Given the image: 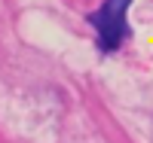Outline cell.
Listing matches in <instances>:
<instances>
[{"label":"cell","instance_id":"6da1fadb","mask_svg":"<svg viewBox=\"0 0 153 143\" xmlns=\"http://www.w3.org/2000/svg\"><path fill=\"white\" fill-rule=\"evenodd\" d=\"M129 9H132V0H104L95 12H89V24L95 28V46L104 55H113L132 37Z\"/></svg>","mask_w":153,"mask_h":143}]
</instances>
